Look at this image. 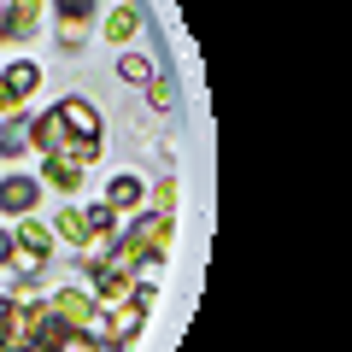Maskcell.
<instances>
[{
  "label": "cell",
  "instance_id": "12",
  "mask_svg": "<svg viewBox=\"0 0 352 352\" xmlns=\"http://www.w3.org/2000/svg\"><path fill=\"white\" fill-rule=\"evenodd\" d=\"M141 200H147V182H141V176H112V182H106V206H112V212H135Z\"/></svg>",
  "mask_w": 352,
  "mask_h": 352
},
{
  "label": "cell",
  "instance_id": "13",
  "mask_svg": "<svg viewBox=\"0 0 352 352\" xmlns=\"http://www.w3.org/2000/svg\"><path fill=\"white\" fill-rule=\"evenodd\" d=\"M53 352H124V346H112V340L94 335V329H65V335L53 340Z\"/></svg>",
  "mask_w": 352,
  "mask_h": 352
},
{
  "label": "cell",
  "instance_id": "1",
  "mask_svg": "<svg viewBox=\"0 0 352 352\" xmlns=\"http://www.w3.org/2000/svg\"><path fill=\"white\" fill-rule=\"evenodd\" d=\"M36 340V305H18L12 294H0V352H24Z\"/></svg>",
  "mask_w": 352,
  "mask_h": 352
},
{
  "label": "cell",
  "instance_id": "18",
  "mask_svg": "<svg viewBox=\"0 0 352 352\" xmlns=\"http://www.w3.org/2000/svg\"><path fill=\"white\" fill-rule=\"evenodd\" d=\"M118 76H124V82H135V88H147L159 71H153V59H147V53H124V59H118Z\"/></svg>",
  "mask_w": 352,
  "mask_h": 352
},
{
  "label": "cell",
  "instance_id": "24",
  "mask_svg": "<svg viewBox=\"0 0 352 352\" xmlns=\"http://www.w3.org/2000/svg\"><path fill=\"white\" fill-rule=\"evenodd\" d=\"M0 41H6V18H0Z\"/></svg>",
  "mask_w": 352,
  "mask_h": 352
},
{
  "label": "cell",
  "instance_id": "8",
  "mask_svg": "<svg viewBox=\"0 0 352 352\" xmlns=\"http://www.w3.org/2000/svg\"><path fill=\"white\" fill-rule=\"evenodd\" d=\"M141 323H147V311H141L135 300L112 305V311H106V340H112V346H129V340L141 335Z\"/></svg>",
  "mask_w": 352,
  "mask_h": 352
},
{
  "label": "cell",
  "instance_id": "17",
  "mask_svg": "<svg viewBox=\"0 0 352 352\" xmlns=\"http://www.w3.org/2000/svg\"><path fill=\"white\" fill-rule=\"evenodd\" d=\"M135 30H141V12H135V6H112V12H106V41H118V47H124Z\"/></svg>",
  "mask_w": 352,
  "mask_h": 352
},
{
  "label": "cell",
  "instance_id": "23",
  "mask_svg": "<svg viewBox=\"0 0 352 352\" xmlns=\"http://www.w3.org/2000/svg\"><path fill=\"white\" fill-rule=\"evenodd\" d=\"M24 352H53V346H47V340H30V346H24Z\"/></svg>",
  "mask_w": 352,
  "mask_h": 352
},
{
  "label": "cell",
  "instance_id": "9",
  "mask_svg": "<svg viewBox=\"0 0 352 352\" xmlns=\"http://www.w3.org/2000/svg\"><path fill=\"white\" fill-rule=\"evenodd\" d=\"M59 118H65V129H71V141H100V112L88 100H59Z\"/></svg>",
  "mask_w": 352,
  "mask_h": 352
},
{
  "label": "cell",
  "instance_id": "20",
  "mask_svg": "<svg viewBox=\"0 0 352 352\" xmlns=\"http://www.w3.org/2000/svg\"><path fill=\"white\" fill-rule=\"evenodd\" d=\"M170 206H176V182H159V188H153V212L170 217Z\"/></svg>",
  "mask_w": 352,
  "mask_h": 352
},
{
  "label": "cell",
  "instance_id": "15",
  "mask_svg": "<svg viewBox=\"0 0 352 352\" xmlns=\"http://www.w3.org/2000/svg\"><path fill=\"white\" fill-rule=\"evenodd\" d=\"M0 153H6V159H18V153H30V118H24V112L0 118Z\"/></svg>",
  "mask_w": 352,
  "mask_h": 352
},
{
  "label": "cell",
  "instance_id": "2",
  "mask_svg": "<svg viewBox=\"0 0 352 352\" xmlns=\"http://www.w3.org/2000/svg\"><path fill=\"white\" fill-rule=\"evenodd\" d=\"M41 88V65H30V59H18L12 71H0V118H12V112H24V100Z\"/></svg>",
  "mask_w": 352,
  "mask_h": 352
},
{
  "label": "cell",
  "instance_id": "7",
  "mask_svg": "<svg viewBox=\"0 0 352 352\" xmlns=\"http://www.w3.org/2000/svg\"><path fill=\"white\" fill-rule=\"evenodd\" d=\"M59 12V41L65 47H82L88 41V18H94V0H53Z\"/></svg>",
  "mask_w": 352,
  "mask_h": 352
},
{
  "label": "cell",
  "instance_id": "14",
  "mask_svg": "<svg viewBox=\"0 0 352 352\" xmlns=\"http://www.w3.org/2000/svg\"><path fill=\"white\" fill-rule=\"evenodd\" d=\"M12 247L47 258V252H53V229H47V223H12Z\"/></svg>",
  "mask_w": 352,
  "mask_h": 352
},
{
  "label": "cell",
  "instance_id": "5",
  "mask_svg": "<svg viewBox=\"0 0 352 352\" xmlns=\"http://www.w3.org/2000/svg\"><path fill=\"white\" fill-rule=\"evenodd\" d=\"M47 305H53V317H65L71 329H88L94 317H100V300H94L88 288H59Z\"/></svg>",
  "mask_w": 352,
  "mask_h": 352
},
{
  "label": "cell",
  "instance_id": "11",
  "mask_svg": "<svg viewBox=\"0 0 352 352\" xmlns=\"http://www.w3.org/2000/svg\"><path fill=\"white\" fill-rule=\"evenodd\" d=\"M41 6H47V0H12V6H0V18H6V41H24V36H36V24H41Z\"/></svg>",
  "mask_w": 352,
  "mask_h": 352
},
{
  "label": "cell",
  "instance_id": "22",
  "mask_svg": "<svg viewBox=\"0 0 352 352\" xmlns=\"http://www.w3.org/2000/svg\"><path fill=\"white\" fill-rule=\"evenodd\" d=\"M6 258H12V229H0V270H6Z\"/></svg>",
  "mask_w": 352,
  "mask_h": 352
},
{
  "label": "cell",
  "instance_id": "10",
  "mask_svg": "<svg viewBox=\"0 0 352 352\" xmlns=\"http://www.w3.org/2000/svg\"><path fill=\"white\" fill-rule=\"evenodd\" d=\"M30 147H41V153H59V147H71V129H65L59 106H53V112H41V118H30Z\"/></svg>",
  "mask_w": 352,
  "mask_h": 352
},
{
  "label": "cell",
  "instance_id": "16",
  "mask_svg": "<svg viewBox=\"0 0 352 352\" xmlns=\"http://www.w3.org/2000/svg\"><path fill=\"white\" fill-rule=\"evenodd\" d=\"M53 241H71V247H88V217L76 212V206H65V212L53 217Z\"/></svg>",
  "mask_w": 352,
  "mask_h": 352
},
{
  "label": "cell",
  "instance_id": "3",
  "mask_svg": "<svg viewBox=\"0 0 352 352\" xmlns=\"http://www.w3.org/2000/svg\"><path fill=\"white\" fill-rule=\"evenodd\" d=\"M82 176H88V164L76 159V147H59V153L41 159V182L59 188V194H76V188H82Z\"/></svg>",
  "mask_w": 352,
  "mask_h": 352
},
{
  "label": "cell",
  "instance_id": "4",
  "mask_svg": "<svg viewBox=\"0 0 352 352\" xmlns=\"http://www.w3.org/2000/svg\"><path fill=\"white\" fill-rule=\"evenodd\" d=\"M82 270H88V294H94L100 305H124L129 288H135V276H124V270H106L100 258H88Z\"/></svg>",
  "mask_w": 352,
  "mask_h": 352
},
{
  "label": "cell",
  "instance_id": "19",
  "mask_svg": "<svg viewBox=\"0 0 352 352\" xmlns=\"http://www.w3.org/2000/svg\"><path fill=\"white\" fill-rule=\"evenodd\" d=\"M6 270H12L18 282H36L41 270H47V258H36V252H18V247H12V258H6Z\"/></svg>",
  "mask_w": 352,
  "mask_h": 352
},
{
  "label": "cell",
  "instance_id": "21",
  "mask_svg": "<svg viewBox=\"0 0 352 352\" xmlns=\"http://www.w3.org/2000/svg\"><path fill=\"white\" fill-rule=\"evenodd\" d=\"M147 100H153V106H170V88H164L159 76H153V82H147Z\"/></svg>",
  "mask_w": 352,
  "mask_h": 352
},
{
  "label": "cell",
  "instance_id": "6",
  "mask_svg": "<svg viewBox=\"0 0 352 352\" xmlns=\"http://www.w3.org/2000/svg\"><path fill=\"white\" fill-rule=\"evenodd\" d=\"M36 200H41L36 176H0V212H6V217H30Z\"/></svg>",
  "mask_w": 352,
  "mask_h": 352
}]
</instances>
